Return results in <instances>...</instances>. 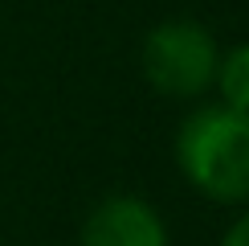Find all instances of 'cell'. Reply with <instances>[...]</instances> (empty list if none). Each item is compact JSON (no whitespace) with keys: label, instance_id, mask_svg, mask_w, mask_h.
<instances>
[{"label":"cell","instance_id":"4","mask_svg":"<svg viewBox=\"0 0 249 246\" xmlns=\"http://www.w3.org/2000/svg\"><path fill=\"white\" fill-rule=\"evenodd\" d=\"M216 82H221L225 107L249 111V45H237L216 62Z\"/></svg>","mask_w":249,"mask_h":246},{"label":"cell","instance_id":"1","mask_svg":"<svg viewBox=\"0 0 249 246\" xmlns=\"http://www.w3.org/2000/svg\"><path fill=\"white\" fill-rule=\"evenodd\" d=\"M176 156L204 197L245 201L249 197V111H233V107L196 111L180 127Z\"/></svg>","mask_w":249,"mask_h":246},{"label":"cell","instance_id":"2","mask_svg":"<svg viewBox=\"0 0 249 246\" xmlns=\"http://www.w3.org/2000/svg\"><path fill=\"white\" fill-rule=\"evenodd\" d=\"M143 70L163 95H200L216 78V41L196 20H163L143 45Z\"/></svg>","mask_w":249,"mask_h":246},{"label":"cell","instance_id":"3","mask_svg":"<svg viewBox=\"0 0 249 246\" xmlns=\"http://www.w3.org/2000/svg\"><path fill=\"white\" fill-rule=\"evenodd\" d=\"M82 246H168L160 213L139 197H110L86 218Z\"/></svg>","mask_w":249,"mask_h":246},{"label":"cell","instance_id":"5","mask_svg":"<svg viewBox=\"0 0 249 246\" xmlns=\"http://www.w3.org/2000/svg\"><path fill=\"white\" fill-rule=\"evenodd\" d=\"M225 246H249V213L233 226L229 234H225Z\"/></svg>","mask_w":249,"mask_h":246}]
</instances>
